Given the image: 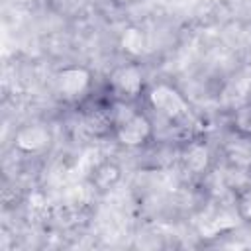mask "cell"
<instances>
[{
	"label": "cell",
	"mask_w": 251,
	"mask_h": 251,
	"mask_svg": "<svg viewBox=\"0 0 251 251\" xmlns=\"http://www.w3.org/2000/svg\"><path fill=\"white\" fill-rule=\"evenodd\" d=\"M149 133H151L149 120L139 114H133L127 122L118 126V139H120V143L127 145V147L141 145L149 137Z\"/></svg>",
	"instance_id": "7a4b0ae2"
},
{
	"label": "cell",
	"mask_w": 251,
	"mask_h": 251,
	"mask_svg": "<svg viewBox=\"0 0 251 251\" xmlns=\"http://www.w3.org/2000/svg\"><path fill=\"white\" fill-rule=\"evenodd\" d=\"M149 100H151V106L169 120H176L188 112L184 98L173 86H167V84H157L151 90Z\"/></svg>",
	"instance_id": "6da1fadb"
},
{
	"label": "cell",
	"mask_w": 251,
	"mask_h": 251,
	"mask_svg": "<svg viewBox=\"0 0 251 251\" xmlns=\"http://www.w3.org/2000/svg\"><path fill=\"white\" fill-rule=\"evenodd\" d=\"M241 210H243L245 218H249V220H251V192H247V194L243 196V202H241Z\"/></svg>",
	"instance_id": "7c38bea8"
},
{
	"label": "cell",
	"mask_w": 251,
	"mask_h": 251,
	"mask_svg": "<svg viewBox=\"0 0 251 251\" xmlns=\"http://www.w3.org/2000/svg\"><path fill=\"white\" fill-rule=\"evenodd\" d=\"M186 167L192 171V173H202L206 171L208 163H210V151L204 147V145H192L188 151H186Z\"/></svg>",
	"instance_id": "8992f818"
},
{
	"label": "cell",
	"mask_w": 251,
	"mask_h": 251,
	"mask_svg": "<svg viewBox=\"0 0 251 251\" xmlns=\"http://www.w3.org/2000/svg\"><path fill=\"white\" fill-rule=\"evenodd\" d=\"M49 143V131L43 126H25L16 133V147L27 153L39 151Z\"/></svg>",
	"instance_id": "277c9868"
},
{
	"label": "cell",
	"mask_w": 251,
	"mask_h": 251,
	"mask_svg": "<svg viewBox=\"0 0 251 251\" xmlns=\"http://www.w3.org/2000/svg\"><path fill=\"white\" fill-rule=\"evenodd\" d=\"M114 114H116V124L120 126V124L127 122L133 116V110L129 106H126V104H116L114 106Z\"/></svg>",
	"instance_id": "8fae6325"
},
{
	"label": "cell",
	"mask_w": 251,
	"mask_h": 251,
	"mask_svg": "<svg viewBox=\"0 0 251 251\" xmlns=\"http://www.w3.org/2000/svg\"><path fill=\"white\" fill-rule=\"evenodd\" d=\"M235 126L243 133H251V106H243L235 114Z\"/></svg>",
	"instance_id": "30bf717a"
},
{
	"label": "cell",
	"mask_w": 251,
	"mask_h": 251,
	"mask_svg": "<svg viewBox=\"0 0 251 251\" xmlns=\"http://www.w3.org/2000/svg\"><path fill=\"white\" fill-rule=\"evenodd\" d=\"M114 84L118 90L133 96L141 88V73L137 67H122L114 73Z\"/></svg>",
	"instance_id": "5b68a950"
},
{
	"label": "cell",
	"mask_w": 251,
	"mask_h": 251,
	"mask_svg": "<svg viewBox=\"0 0 251 251\" xmlns=\"http://www.w3.org/2000/svg\"><path fill=\"white\" fill-rule=\"evenodd\" d=\"M88 80H90V75L84 71V69H65L59 73L57 76V82H59V90L65 94V96H78L86 86H88Z\"/></svg>",
	"instance_id": "3957f363"
},
{
	"label": "cell",
	"mask_w": 251,
	"mask_h": 251,
	"mask_svg": "<svg viewBox=\"0 0 251 251\" xmlns=\"http://www.w3.org/2000/svg\"><path fill=\"white\" fill-rule=\"evenodd\" d=\"M122 47L129 55H141L145 49V37L137 27H127L122 35Z\"/></svg>",
	"instance_id": "ba28073f"
},
{
	"label": "cell",
	"mask_w": 251,
	"mask_h": 251,
	"mask_svg": "<svg viewBox=\"0 0 251 251\" xmlns=\"http://www.w3.org/2000/svg\"><path fill=\"white\" fill-rule=\"evenodd\" d=\"M118 176H120V173H118V169H116L114 165H104V167H100V169L96 171L94 180H96V184H98L100 188H110V186L118 180Z\"/></svg>",
	"instance_id": "9c48e42d"
},
{
	"label": "cell",
	"mask_w": 251,
	"mask_h": 251,
	"mask_svg": "<svg viewBox=\"0 0 251 251\" xmlns=\"http://www.w3.org/2000/svg\"><path fill=\"white\" fill-rule=\"evenodd\" d=\"M120 4H131V2H135V0H118Z\"/></svg>",
	"instance_id": "4fadbf2b"
},
{
	"label": "cell",
	"mask_w": 251,
	"mask_h": 251,
	"mask_svg": "<svg viewBox=\"0 0 251 251\" xmlns=\"http://www.w3.org/2000/svg\"><path fill=\"white\" fill-rule=\"evenodd\" d=\"M227 157L237 167H249L251 165V141H245V139L231 141L227 145Z\"/></svg>",
	"instance_id": "52a82bcc"
}]
</instances>
